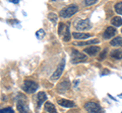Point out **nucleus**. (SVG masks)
I'll return each instance as SVG.
<instances>
[{
	"instance_id": "obj_1",
	"label": "nucleus",
	"mask_w": 122,
	"mask_h": 113,
	"mask_svg": "<svg viewBox=\"0 0 122 113\" xmlns=\"http://www.w3.org/2000/svg\"><path fill=\"white\" fill-rule=\"evenodd\" d=\"M78 11V7L77 5L75 4H71L69 6H66L65 8H63L62 10L60 11V16L63 17V18H68V17H71L72 15H74V14Z\"/></svg>"
},
{
	"instance_id": "obj_2",
	"label": "nucleus",
	"mask_w": 122,
	"mask_h": 113,
	"mask_svg": "<svg viewBox=\"0 0 122 113\" xmlns=\"http://www.w3.org/2000/svg\"><path fill=\"white\" fill-rule=\"evenodd\" d=\"M58 33L59 35L62 37L64 41H69L70 40V30L69 26L65 23H60L58 27Z\"/></svg>"
},
{
	"instance_id": "obj_3",
	"label": "nucleus",
	"mask_w": 122,
	"mask_h": 113,
	"mask_svg": "<svg viewBox=\"0 0 122 113\" xmlns=\"http://www.w3.org/2000/svg\"><path fill=\"white\" fill-rule=\"evenodd\" d=\"M85 108L87 111V113H104L102 107L97 102H94V101L86 102L85 105Z\"/></svg>"
},
{
	"instance_id": "obj_4",
	"label": "nucleus",
	"mask_w": 122,
	"mask_h": 113,
	"mask_svg": "<svg viewBox=\"0 0 122 113\" xmlns=\"http://www.w3.org/2000/svg\"><path fill=\"white\" fill-rule=\"evenodd\" d=\"M64 67H65V60L62 59L61 63L58 65V68L55 70V72L52 74V76L50 77V80L51 81H56L61 77V74L63 73V70H64Z\"/></svg>"
},
{
	"instance_id": "obj_5",
	"label": "nucleus",
	"mask_w": 122,
	"mask_h": 113,
	"mask_svg": "<svg viewBox=\"0 0 122 113\" xmlns=\"http://www.w3.org/2000/svg\"><path fill=\"white\" fill-rule=\"evenodd\" d=\"M71 58H72L71 62L73 64L85 62L86 60V56L85 55L81 54V52H77L76 50H74V48H72V51H71Z\"/></svg>"
},
{
	"instance_id": "obj_6",
	"label": "nucleus",
	"mask_w": 122,
	"mask_h": 113,
	"mask_svg": "<svg viewBox=\"0 0 122 113\" xmlns=\"http://www.w3.org/2000/svg\"><path fill=\"white\" fill-rule=\"evenodd\" d=\"M22 89L25 90L26 93L32 94L34 92H36V90L38 89V84L34 81H25L24 85H22Z\"/></svg>"
},
{
	"instance_id": "obj_7",
	"label": "nucleus",
	"mask_w": 122,
	"mask_h": 113,
	"mask_svg": "<svg viewBox=\"0 0 122 113\" xmlns=\"http://www.w3.org/2000/svg\"><path fill=\"white\" fill-rule=\"evenodd\" d=\"M92 27L89 19H79L75 22V28L77 30H87Z\"/></svg>"
},
{
	"instance_id": "obj_8",
	"label": "nucleus",
	"mask_w": 122,
	"mask_h": 113,
	"mask_svg": "<svg viewBox=\"0 0 122 113\" xmlns=\"http://www.w3.org/2000/svg\"><path fill=\"white\" fill-rule=\"evenodd\" d=\"M57 103H58L60 106L65 107V108H73L75 107V103L72 102L70 100H66V99H58L57 100Z\"/></svg>"
},
{
	"instance_id": "obj_9",
	"label": "nucleus",
	"mask_w": 122,
	"mask_h": 113,
	"mask_svg": "<svg viewBox=\"0 0 122 113\" xmlns=\"http://www.w3.org/2000/svg\"><path fill=\"white\" fill-rule=\"evenodd\" d=\"M17 109L20 113H30L29 106L26 105V103L24 100H20L17 102Z\"/></svg>"
},
{
	"instance_id": "obj_10",
	"label": "nucleus",
	"mask_w": 122,
	"mask_h": 113,
	"mask_svg": "<svg viewBox=\"0 0 122 113\" xmlns=\"http://www.w3.org/2000/svg\"><path fill=\"white\" fill-rule=\"evenodd\" d=\"M116 35V29L113 27V26H109V27L106 28V30L104 31V37L105 39H110Z\"/></svg>"
},
{
	"instance_id": "obj_11",
	"label": "nucleus",
	"mask_w": 122,
	"mask_h": 113,
	"mask_svg": "<svg viewBox=\"0 0 122 113\" xmlns=\"http://www.w3.org/2000/svg\"><path fill=\"white\" fill-rule=\"evenodd\" d=\"M100 51V48H98V47H90V48H86L83 50V52H86L87 55H90V56H95V55H97L98 54V52Z\"/></svg>"
},
{
	"instance_id": "obj_12",
	"label": "nucleus",
	"mask_w": 122,
	"mask_h": 113,
	"mask_svg": "<svg viewBox=\"0 0 122 113\" xmlns=\"http://www.w3.org/2000/svg\"><path fill=\"white\" fill-rule=\"evenodd\" d=\"M47 99V95L45 92H39L37 96V100H38V107H40L42 104L45 102V100Z\"/></svg>"
},
{
	"instance_id": "obj_13",
	"label": "nucleus",
	"mask_w": 122,
	"mask_h": 113,
	"mask_svg": "<svg viewBox=\"0 0 122 113\" xmlns=\"http://www.w3.org/2000/svg\"><path fill=\"white\" fill-rule=\"evenodd\" d=\"M72 35L76 39H86L91 36L90 33H81V32H72Z\"/></svg>"
},
{
	"instance_id": "obj_14",
	"label": "nucleus",
	"mask_w": 122,
	"mask_h": 113,
	"mask_svg": "<svg viewBox=\"0 0 122 113\" xmlns=\"http://www.w3.org/2000/svg\"><path fill=\"white\" fill-rule=\"evenodd\" d=\"M111 58L115 60H121L122 59V50H114L110 52Z\"/></svg>"
},
{
	"instance_id": "obj_15",
	"label": "nucleus",
	"mask_w": 122,
	"mask_h": 113,
	"mask_svg": "<svg viewBox=\"0 0 122 113\" xmlns=\"http://www.w3.org/2000/svg\"><path fill=\"white\" fill-rule=\"evenodd\" d=\"M45 110L49 113H57V110L55 106L51 102H46L45 103Z\"/></svg>"
},
{
	"instance_id": "obj_16",
	"label": "nucleus",
	"mask_w": 122,
	"mask_h": 113,
	"mask_svg": "<svg viewBox=\"0 0 122 113\" xmlns=\"http://www.w3.org/2000/svg\"><path fill=\"white\" fill-rule=\"evenodd\" d=\"M74 44H77V46H87V44H96L99 43V39H91V40H86V41H81V43H73Z\"/></svg>"
},
{
	"instance_id": "obj_17",
	"label": "nucleus",
	"mask_w": 122,
	"mask_h": 113,
	"mask_svg": "<svg viewBox=\"0 0 122 113\" xmlns=\"http://www.w3.org/2000/svg\"><path fill=\"white\" fill-rule=\"evenodd\" d=\"M111 46H113V47H122V36H117V37H115V39H113L112 40H111Z\"/></svg>"
},
{
	"instance_id": "obj_18",
	"label": "nucleus",
	"mask_w": 122,
	"mask_h": 113,
	"mask_svg": "<svg viewBox=\"0 0 122 113\" xmlns=\"http://www.w3.org/2000/svg\"><path fill=\"white\" fill-rule=\"evenodd\" d=\"M68 88H69V82L64 81L58 86V91L59 92H65L66 90H68Z\"/></svg>"
},
{
	"instance_id": "obj_19",
	"label": "nucleus",
	"mask_w": 122,
	"mask_h": 113,
	"mask_svg": "<svg viewBox=\"0 0 122 113\" xmlns=\"http://www.w3.org/2000/svg\"><path fill=\"white\" fill-rule=\"evenodd\" d=\"M111 24L114 25V26H116V27H119V26L122 25V18L119 17V16L114 17L113 19L111 20Z\"/></svg>"
},
{
	"instance_id": "obj_20",
	"label": "nucleus",
	"mask_w": 122,
	"mask_h": 113,
	"mask_svg": "<svg viewBox=\"0 0 122 113\" xmlns=\"http://www.w3.org/2000/svg\"><path fill=\"white\" fill-rule=\"evenodd\" d=\"M115 11L118 14L122 15V2H118L115 4Z\"/></svg>"
},
{
	"instance_id": "obj_21",
	"label": "nucleus",
	"mask_w": 122,
	"mask_h": 113,
	"mask_svg": "<svg viewBox=\"0 0 122 113\" xmlns=\"http://www.w3.org/2000/svg\"><path fill=\"white\" fill-rule=\"evenodd\" d=\"M48 18L53 22V23H56V22H57V18H58V17H57V15H56L55 13H52L51 12V13L48 14Z\"/></svg>"
},
{
	"instance_id": "obj_22",
	"label": "nucleus",
	"mask_w": 122,
	"mask_h": 113,
	"mask_svg": "<svg viewBox=\"0 0 122 113\" xmlns=\"http://www.w3.org/2000/svg\"><path fill=\"white\" fill-rule=\"evenodd\" d=\"M44 35H45V31L43 30V29H39V30L36 32V36H37V39H43Z\"/></svg>"
},
{
	"instance_id": "obj_23",
	"label": "nucleus",
	"mask_w": 122,
	"mask_h": 113,
	"mask_svg": "<svg viewBox=\"0 0 122 113\" xmlns=\"http://www.w3.org/2000/svg\"><path fill=\"white\" fill-rule=\"evenodd\" d=\"M0 113H14V111H13V109H12V108L7 107V108L0 109Z\"/></svg>"
},
{
	"instance_id": "obj_24",
	"label": "nucleus",
	"mask_w": 122,
	"mask_h": 113,
	"mask_svg": "<svg viewBox=\"0 0 122 113\" xmlns=\"http://www.w3.org/2000/svg\"><path fill=\"white\" fill-rule=\"evenodd\" d=\"M98 0H86V1H83V3H85L86 6H91V5H94L96 4Z\"/></svg>"
},
{
	"instance_id": "obj_25",
	"label": "nucleus",
	"mask_w": 122,
	"mask_h": 113,
	"mask_svg": "<svg viewBox=\"0 0 122 113\" xmlns=\"http://www.w3.org/2000/svg\"><path fill=\"white\" fill-rule=\"evenodd\" d=\"M106 54H107V50H104L102 54L100 55V60H104L105 56H106Z\"/></svg>"
},
{
	"instance_id": "obj_26",
	"label": "nucleus",
	"mask_w": 122,
	"mask_h": 113,
	"mask_svg": "<svg viewBox=\"0 0 122 113\" xmlns=\"http://www.w3.org/2000/svg\"><path fill=\"white\" fill-rule=\"evenodd\" d=\"M107 73H110V72H109V71H108V70H105V71H104V72H103V73H102L101 75H107Z\"/></svg>"
},
{
	"instance_id": "obj_27",
	"label": "nucleus",
	"mask_w": 122,
	"mask_h": 113,
	"mask_svg": "<svg viewBox=\"0 0 122 113\" xmlns=\"http://www.w3.org/2000/svg\"><path fill=\"white\" fill-rule=\"evenodd\" d=\"M10 2H13V3L16 4V3H18V0H12V1H10Z\"/></svg>"
},
{
	"instance_id": "obj_28",
	"label": "nucleus",
	"mask_w": 122,
	"mask_h": 113,
	"mask_svg": "<svg viewBox=\"0 0 122 113\" xmlns=\"http://www.w3.org/2000/svg\"><path fill=\"white\" fill-rule=\"evenodd\" d=\"M118 97H119V98H122V93H121V94H119V95H118Z\"/></svg>"
},
{
	"instance_id": "obj_29",
	"label": "nucleus",
	"mask_w": 122,
	"mask_h": 113,
	"mask_svg": "<svg viewBox=\"0 0 122 113\" xmlns=\"http://www.w3.org/2000/svg\"><path fill=\"white\" fill-rule=\"evenodd\" d=\"M121 32H122V29H121Z\"/></svg>"
}]
</instances>
